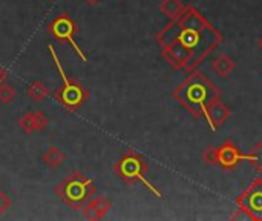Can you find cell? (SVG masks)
<instances>
[{
    "instance_id": "cell-1",
    "label": "cell",
    "mask_w": 262,
    "mask_h": 221,
    "mask_svg": "<svg viewBox=\"0 0 262 221\" xmlns=\"http://www.w3.org/2000/svg\"><path fill=\"white\" fill-rule=\"evenodd\" d=\"M223 40V32L195 6H186L157 35L163 58L175 71L187 74L198 69Z\"/></svg>"
},
{
    "instance_id": "cell-2",
    "label": "cell",
    "mask_w": 262,
    "mask_h": 221,
    "mask_svg": "<svg viewBox=\"0 0 262 221\" xmlns=\"http://www.w3.org/2000/svg\"><path fill=\"white\" fill-rule=\"evenodd\" d=\"M172 97L193 117L209 120V106L221 98V92L201 71L195 69L173 89Z\"/></svg>"
},
{
    "instance_id": "cell-3",
    "label": "cell",
    "mask_w": 262,
    "mask_h": 221,
    "mask_svg": "<svg viewBox=\"0 0 262 221\" xmlns=\"http://www.w3.org/2000/svg\"><path fill=\"white\" fill-rule=\"evenodd\" d=\"M114 172L115 175L124 182L126 185H135V183H141L144 188H147L157 198H161L163 194L161 191L154 186V183L147 178L149 174V163L146 162V158L143 155H140L138 152H135L134 149H129L123 154V157L115 163L114 166Z\"/></svg>"
},
{
    "instance_id": "cell-4",
    "label": "cell",
    "mask_w": 262,
    "mask_h": 221,
    "mask_svg": "<svg viewBox=\"0 0 262 221\" xmlns=\"http://www.w3.org/2000/svg\"><path fill=\"white\" fill-rule=\"evenodd\" d=\"M55 194L71 209L80 211L97 194V186L91 178L75 171L68 178L58 183Z\"/></svg>"
},
{
    "instance_id": "cell-5",
    "label": "cell",
    "mask_w": 262,
    "mask_h": 221,
    "mask_svg": "<svg viewBox=\"0 0 262 221\" xmlns=\"http://www.w3.org/2000/svg\"><path fill=\"white\" fill-rule=\"evenodd\" d=\"M48 51H49V55L54 60V65H55V68L58 71V75H60L61 82H63L61 86L54 92V97L68 111L75 112L83 103H86L89 100V91L81 83H78L75 78L68 77V74H66L64 68L61 66V62H60V58H58V55H57L52 45H48Z\"/></svg>"
},
{
    "instance_id": "cell-6",
    "label": "cell",
    "mask_w": 262,
    "mask_h": 221,
    "mask_svg": "<svg viewBox=\"0 0 262 221\" xmlns=\"http://www.w3.org/2000/svg\"><path fill=\"white\" fill-rule=\"evenodd\" d=\"M48 32L60 43H69L74 52L78 55V58L84 63H88V55L86 52L80 48V45L75 42V35L78 32L77 23L66 14H58L57 17L52 18V22L48 25Z\"/></svg>"
},
{
    "instance_id": "cell-7",
    "label": "cell",
    "mask_w": 262,
    "mask_h": 221,
    "mask_svg": "<svg viewBox=\"0 0 262 221\" xmlns=\"http://www.w3.org/2000/svg\"><path fill=\"white\" fill-rule=\"evenodd\" d=\"M203 158L207 165H216L224 171H233L241 162H247V154L229 140L220 148H209L203 154Z\"/></svg>"
},
{
    "instance_id": "cell-8",
    "label": "cell",
    "mask_w": 262,
    "mask_h": 221,
    "mask_svg": "<svg viewBox=\"0 0 262 221\" xmlns=\"http://www.w3.org/2000/svg\"><path fill=\"white\" fill-rule=\"evenodd\" d=\"M238 206H243L253 217V221H262V178H255L250 186L238 197Z\"/></svg>"
},
{
    "instance_id": "cell-9",
    "label": "cell",
    "mask_w": 262,
    "mask_h": 221,
    "mask_svg": "<svg viewBox=\"0 0 262 221\" xmlns=\"http://www.w3.org/2000/svg\"><path fill=\"white\" fill-rule=\"evenodd\" d=\"M112 209V203L107 197L104 195H98V197H92L83 208H81V214L86 220L97 221L103 220Z\"/></svg>"
},
{
    "instance_id": "cell-10",
    "label": "cell",
    "mask_w": 262,
    "mask_h": 221,
    "mask_svg": "<svg viewBox=\"0 0 262 221\" xmlns=\"http://www.w3.org/2000/svg\"><path fill=\"white\" fill-rule=\"evenodd\" d=\"M18 125L25 134H35V132H41L46 129L48 118L41 111H29L20 117Z\"/></svg>"
},
{
    "instance_id": "cell-11",
    "label": "cell",
    "mask_w": 262,
    "mask_h": 221,
    "mask_svg": "<svg viewBox=\"0 0 262 221\" xmlns=\"http://www.w3.org/2000/svg\"><path fill=\"white\" fill-rule=\"evenodd\" d=\"M232 115V109L229 106H226L221 98L213 102L210 106H209V120H207V125L210 126V129L215 132L218 131V128L221 125H224Z\"/></svg>"
},
{
    "instance_id": "cell-12",
    "label": "cell",
    "mask_w": 262,
    "mask_h": 221,
    "mask_svg": "<svg viewBox=\"0 0 262 221\" xmlns=\"http://www.w3.org/2000/svg\"><path fill=\"white\" fill-rule=\"evenodd\" d=\"M212 69L213 72L220 77V78H224V77H229L235 69H236V62L233 58H230L229 55H218L212 65Z\"/></svg>"
},
{
    "instance_id": "cell-13",
    "label": "cell",
    "mask_w": 262,
    "mask_h": 221,
    "mask_svg": "<svg viewBox=\"0 0 262 221\" xmlns=\"http://www.w3.org/2000/svg\"><path fill=\"white\" fill-rule=\"evenodd\" d=\"M26 94H28V97H29L32 102H35V103H43V102L48 98V95H49V89H48V86H46L43 82L35 80V82H32V83L28 86Z\"/></svg>"
},
{
    "instance_id": "cell-14",
    "label": "cell",
    "mask_w": 262,
    "mask_h": 221,
    "mask_svg": "<svg viewBox=\"0 0 262 221\" xmlns=\"http://www.w3.org/2000/svg\"><path fill=\"white\" fill-rule=\"evenodd\" d=\"M41 160H43V163H45L49 169H57L58 166L63 165V162H64V154H63L58 148L51 146V148L43 154Z\"/></svg>"
},
{
    "instance_id": "cell-15",
    "label": "cell",
    "mask_w": 262,
    "mask_h": 221,
    "mask_svg": "<svg viewBox=\"0 0 262 221\" xmlns=\"http://www.w3.org/2000/svg\"><path fill=\"white\" fill-rule=\"evenodd\" d=\"M186 8V5L183 3V0H163L160 3V11L169 18H175L177 15H180L183 12V9Z\"/></svg>"
},
{
    "instance_id": "cell-16",
    "label": "cell",
    "mask_w": 262,
    "mask_h": 221,
    "mask_svg": "<svg viewBox=\"0 0 262 221\" xmlns=\"http://www.w3.org/2000/svg\"><path fill=\"white\" fill-rule=\"evenodd\" d=\"M247 162L259 172L262 174V142L255 145L250 151V154H247Z\"/></svg>"
},
{
    "instance_id": "cell-17",
    "label": "cell",
    "mask_w": 262,
    "mask_h": 221,
    "mask_svg": "<svg viewBox=\"0 0 262 221\" xmlns=\"http://www.w3.org/2000/svg\"><path fill=\"white\" fill-rule=\"evenodd\" d=\"M15 98V89L8 83H0V103L8 105Z\"/></svg>"
},
{
    "instance_id": "cell-18",
    "label": "cell",
    "mask_w": 262,
    "mask_h": 221,
    "mask_svg": "<svg viewBox=\"0 0 262 221\" xmlns=\"http://www.w3.org/2000/svg\"><path fill=\"white\" fill-rule=\"evenodd\" d=\"M230 220L233 221H253V217L249 214V211L247 209H244L243 206H238V209L235 211V214L230 217Z\"/></svg>"
},
{
    "instance_id": "cell-19",
    "label": "cell",
    "mask_w": 262,
    "mask_h": 221,
    "mask_svg": "<svg viewBox=\"0 0 262 221\" xmlns=\"http://www.w3.org/2000/svg\"><path fill=\"white\" fill-rule=\"evenodd\" d=\"M12 206V200L9 198V195H6L2 189H0V217Z\"/></svg>"
},
{
    "instance_id": "cell-20",
    "label": "cell",
    "mask_w": 262,
    "mask_h": 221,
    "mask_svg": "<svg viewBox=\"0 0 262 221\" xmlns=\"http://www.w3.org/2000/svg\"><path fill=\"white\" fill-rule=\"evenodd\" d=\"M6 78H8V74H6V71L0 66V83H3Z\"/></svg>"
},
{
    "instance_id": "cell-21",
    "label": "cell",
    "mask_w": 262,
    "mask_h": 221,
    "mask_svg": "<svg viewBox=\"0 0 262 221\" xmlns=\"http://www.w3.org/2000/svg\"><path fill=\"white\" fill-rule=\"evenodd\" d=\"M83 2H86L88 5H95V3H98V2H101V0H83Z\"/></svg>"
},
{
    "instance_id": "cell-22",
    "label": "cell",
    "mask_w": 262,
    "mask_h": 221,
    "mask_svg": "<svg viewBox=\"0 0 262 221\" xmlns=\"http://www.w3.org/2000/svg\"><path fill=\"white\" fill-rule=\"evenodd\" d=\"M258 46H259V49H261V51H262V37H261V38H259V42H258Z\"/></svg>"
}]
</instances>
